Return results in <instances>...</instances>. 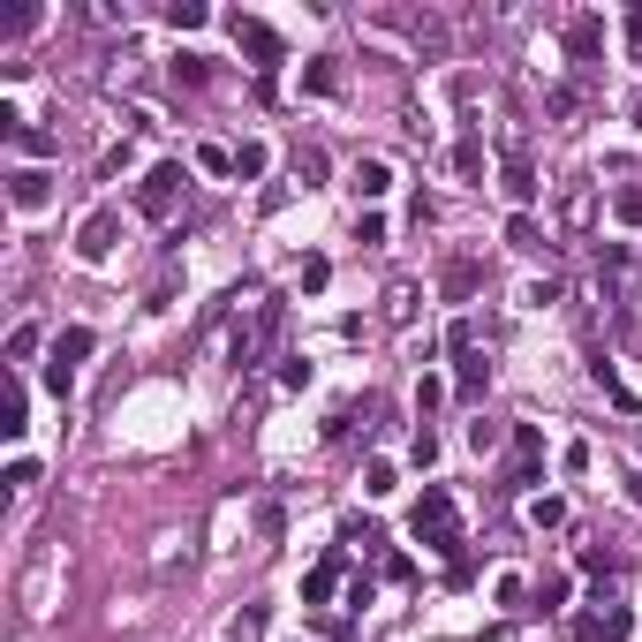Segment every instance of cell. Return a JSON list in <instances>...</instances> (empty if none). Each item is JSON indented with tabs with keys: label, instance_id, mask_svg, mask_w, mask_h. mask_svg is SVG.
Instances as JSON below:
<instances>
[{
	"label": "cell",
	"instance_id": "cell-3",
	"mask_svg": "<svg viewBox=\"0 0 642 642\" xmlns=\"http://www.w3.org/2000/svg\"><path fill=\"white\" fill-rule=\"evenodd\" d=\"M91 355V325H68L61 340H53V363H46V386L68 393V378H76V363Z\"/></svg>",
	"mask_w": 642,
	"mask_h": 642
},
{
	"label": "cell",
	"instance_id": "cell-24",
	"mask_svg": "<svg viewBox=\"0 0 642 642\" xmlns=\"http://www.w3.org/2000/svg\"><path fill=\"white\" fill-rule=\"evenodd\" d=\"M612 212H620L627 227H642V189H620V197H612Z\"/></svg>",
	"mask_w": 642,
	"mask_h": 642
},
{
	"label": "cell",
	"instance_id": "cell-1",
	"mask_svg": "<svg viewBox=\"0 0 642 642\" xmlns=\"http://www.w3.org/2000/svg\"><path fill=\"white\" fill-rule=\"evenodd\" d=\"M408 529H416V544H431V552H446V559H461V544H469V537H461V507H454V491H446V484H423Z\"/></svg>",
	"mask_w": 642,
	"mask_h": 642
},
{
	"label": "cell",
	"instance_id": "cell-14",
	"mask_svg": "<svg viewBox=\"0 0 642 642\" xmlns=\"http://www.w3.org/2000/svg\"><path fill=\"white\" fill-rule=\"evenodd\" d=\"M454 174H469V182L484 174V144H476V136H461V144H454Z\"/></svg>",
	"mask_w": 642,
	"mask_h": 642
},
{
	"label": "cell",
	"instance_id": "cell-6",
	"mask_svg": "<svg viewBox=\"0 0 642 642\" xmlns=\"http://www.w3.org/2000/svg\"><path fill=\"white\" fill-rule=\"evenodd\" d=\"M8 204H16V212L53 204V174H46V167H16V174H8Z\"/></svg>",
	"mask_w": 642,
	"mask_h": 642
},
{
	"label": "cell",
	"instance_id": "cell-25",
	"mask_svg": "<svg viewBox=\"0 0 642 642\" xmlns=\"http://www.w3.org/2000/svg\"><path fill=\"white\" fill-rule=\"evenodd\" d=\"M265 159H272L265 144H242V152H235V174H265Z\"/></svg>",
	"mask_w": 642,
	"mask_h": 642
},
{
	"label": "cell",
	"instance_id": "cell-12",
	"mask_svg": "<svg viewBox=\"0 0 642 642\" xmlns=\"http://www.w3.org/2000/svg\"><path fill=\"white\" fill-rule=\"evenodd\" d=\"M439 288L454 295V303H461V295H476V265H469V257H454V265L439 272Z\"/></svg>",
	"mask_w": 642,
	"mask_h": 642
},
{
	"label": "cell",
	"instance_id": "cell-26",
	"mask_svg": "<svg viewBox=\"0 0 642 642\" xmlns=\"http://www.w3.org/2000/svg\"><path fill=\"white\" fill-rule=\"evenodd\" d=\"M439 401H446V386H439V378H423V386H416V416H431Z\"/></svg>",
	"mask_w": 642,
	"mask_h": 642
},
{
	"label": "cell",
	"instance_id": "cell-22",
	"mask_svg": "<svg viewBox=\"0 0 642 642\" xmlns=\"http://www.w3.org/2000/svg\"><path fill=\"white\" fill-rule=\"evenodd\" d=\"M590 371H597V386H605V393H612V401H620V408H635V393L620 386V371H612V363H590Z\"/></svg>",
	"mask_w": 642,
	"mask_h": 642
},
{
	"label": "cell",
	"instance_id": "cell-10",
	"mask_svg": "<svg viewBox=\"0 0 642 642\" xmlns=\"http://www.w3.org/2000/svg\"><path fill=\"white\" fill-rule=\"evenodd\" d=\"M605 46V23L597 16H582V23H567V53H575V61H590V53Z\"/></svg>",
	"mask_w": 642,
	"mask_h": 642
},
{
	"label": "cell",
	"instance_id": "cell-7",
	"mask_svg": "<svg viewBox=\"0 0 642 642\" xmlns=\"http://www.w3.org/2000/svg\"><path fill=\"white\" fill-rule=\"evenodd\" d=\"M537 454H544L537 423H514V484H529V476H537Z\"/></svg>",
	"mask_w": 642,
	"mask_h": 642
},
{
	"label": "cell",
	"instance_id": "cell-23",
	"mask_svg": "<svg viewBox=\"0 0 642 642\" xmlns=\"http://www.w3.org/2000/svg\"><path fill=\"white\" fill-rule=\"evenodd\" d=\"M363 491H371V499H386V491H393V461H371V469H363Z\"/></svg>",
	"mask_w": 642,
	"mask_h": 642
},
{
	"label": "cell",
	"instance_id": "cell-11",
	"mask_svg": "<svg viewBox=\"0 0 642 642\" xmlns=\"http://www.w3.org/2000/svg\"><path fill=\"white\" fill-rule=\"evenodd\" d=\"M507 242H514L522 257H537V250H544V227L529 220V212H514V220H507Z\"/></svg>",
	"mask_w": 642,
	"mask_h": 642
},
{
	"label": "cell",
	"instance_id": "cell-4",
	"mask_svg": "<svg viewBox=\"0 0 642 642\" xmlns=\"http://www.w3.org/2000/svg\"><path fill=\"white\" fill-rule=\"evenodd\" d=\"M235 46L250 53V61H257V76L272 84V68H280V38H272V31H265L257 16H235Z\"/></svg>",
	"mask_w": 642,
	"mask_h": 642
},
{
	"label": "cell",
	"instance_id": "cell-9",
	"mask_svg": "<svg viewBox=\"0 0 642 642\" xmlns=\"http://www.w3.org/2000/svg\"><path fill=\"white\" fill-rule=\"evenodd\" d=\"M386 189H393V167H386V159H363V167H355V197H386Z\"/></svg>",
	"mask_w": 642,
	"mask_h": 642
},
{
	"label": "cell",
	"instance_id": "cell-17",
	"mask_svg": "<svg viewBox=\"0 0 642 642\" xmlns=\"http://www.w3.org/2000/svg\"><path fill=\"white\" fill-rule=\"evenodd\" d=\"M529 522H537V529H559V522H567V499H529Z\"/></svg>",
	"mask_w": 642,
	"mask_h": 642
},
{
	"label": "cell",
	"instance_id": "cell-5",
	"mask_svg": "<svg viewBox=\"0 0 642 642\" xmlns=\"http://www.w3.org/2000/svg\"><path fill=\"white\" fill-rule=\"evenodd\" d=\"M114 235H121L114 212H91L84 235H76V257H84V265H106V257H114Z\"/></svg>",
	"mask_w": 642,
	"mask_h": 642
},
{
	"label": "cell",
	"instance_id": "cell-8",
	"mask_svg": "<svg viewBox=\"0 0 642 642\" xmlns=\"http://www.w3.org/2000/svg\"><path fill=\"white\" fill-rule=\"evenodd\" d=\"M333 590H340V552L325 559V567H310V575H303V605H333Z\"/></svg>",
	"mask_w": 642,
	"mask_h": 642
},
{
	"label": "cell",
	"instance_id": "cell-15",
	"mask_svg": "<svg viewBox=\"0 0 642 642\" xmlns=\"http://www.w3.org/2000/svg\"><path fill=\"white\" fill-rule=\"evenodd\" d=\"M507 197H514V204H529V197H537V174H529L522 159H507Z\"/></svg>",
	"mask_w": 642,
	"mask_h": 642
},
{
	"label": "cell",
	"instance_id": "cell-20",
	"mask_svg": "<svg viewBox=\"0 0 642 642\" xmlns=\"http://www.w3.org/2000/svg\"><path fill=\"white\" fill-rule=\"evenodd\" d=\"M167 23H174V31H197V23H204V0H174Z\"/></svg>",
	"mask_w": 642,
	"mask_h": 642
},
{
	"label": "cell",
	"instance_id": "cell-21",
	"mask_svg": "<svg viewBox=\"0 0 642 642\" xmlns=\"http://www.w3.org/2000/svg\"><path fill=\"white\" fill-rule=\"evenodd\" d=\"M499 439H507V431H499V423H491V416H476V423H469V446H476V454H491V446H499Z\"/></svg>",
	"mask_w": 642,
	"mask_h": 642
},
{
	"label": "cell",
	"instance_id": "cell-27",
	"mask_svg": "<svg viewBox=\"0 0 642 642\" xmlns=\"http://www.w3.org/2000/svg\"><path fill=\"white\" fill-rule=\"evenodd\" d=\"M627 38H635V53H642V8H635V16H627Z\"/></svg>",
	"mask_w": 642,
	"mask_h": 642
},
{
	"label": "cell",
	"instance_id": "cell-16",
	"mask_svg": "<svg viewBox=\"0 0 642 642\" xmlns=\"http://www.w3.org/2000/svg\"><path fill=\"white\" fill-rule=\"evenodd\" d=\"M597 620H605V642H627V635H635V612H627V605H605Z\"/></svg>",
	"mask_w": 642,
	"mask_h": 642
},
{
	"label": "cell",
	"instance_id": "cell-13",
	"mask_svg": "<svg viewBox=\"0 0 642 642\" xmlns=\"http://www.w3.org/2000/svg\"><path fill=\"white\" fill-rule=\"evenodd\" d=\"M303 84L318 91V99H333V91H340V68H333V61H310V68H303Z\"/></svg>",
	"mask_w": 642,
	"mask_h": 642
},
{
	"label": "cell",
	"instance_id": "cell-19",
	"mask_svg": "<svg viewBox=\"0 0 642 642\" xmlns=\"http://www.w3.org/2000/svg\"><path fill=\"white\" fill-rule=\"evenodd\" d=\"M476 386H484V355H461V401H476Z\"/></svg>",
	"mask_w": 642,
	"mask_h": 642
},
{
	"label": "cell",
	"instance_id": "cell-28",
	"mask_svg": "<svg viewBox=\"0 0 642 642\" xmlns=\"http://www.w3.org/2000/svg\"><path fill=\"white\" fill-rule=\"evenodd\" d=\"M635 507H642V469H635Z\"/></svg>",
	"mask_w": 642,
	"mask_h": 642
},
{
	"label": "cell",
	"instance_id": "cell-18",
	"mask_svg": "<svg viewBox=\"0 0 642 642\" xmlns=\"http://www.w3.org/2000/svg\"><path fill=\"white\" fill-rule=\"evenodd\" d=\"M38 355V325H16V333H8V363H31Z\"/></svg>",
	"mask_w": 642,
	"mask_h": 642
},
{
	"label": "cell",
	"instance_id": "cell-2",
	"mask_svg": "<svg viewBox=\"0 0 642 642\" xmlns=\"http://www.w3.org/2000/svg\"><path fill=\"white\" fill-rule=\"evenodd\" d=\"M182 159H159L152 174H144V189H136V212H144V220H174V204H182Z\"/></svg>",
	"mask_w": 642,
	"mask_h": 642
}]
</instances>
